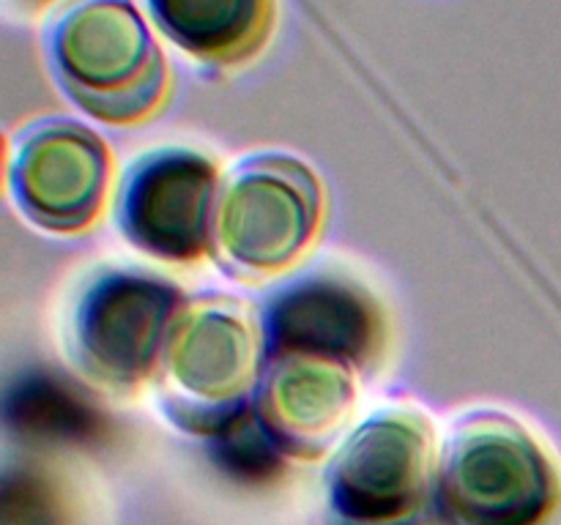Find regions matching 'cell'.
<instances>
[{
	"label": "cell",
	"mask_w": 561,
	"mask_h": 525,
	"mask_svg": "<svg viewBox=\"0 0 561 525\" xmlns=\"http://www.w3.org/2000/svg\"><path fill=\"white\" fill-rule=\"evenodd\" d=\"M44 55L60 91L99 120L135 124L168 96V60L131 0H69Z\"/></svg>",
	"instance_id": "6da1fadb"
},
{
	"label": "cell",
	"mask_w": 561,
	"mask_h": 525,
	"mask_svg": "<svg viewBox=\"0 0 561 525\" xmlns=\"http://www.w3.org/2000/svg\"><path fill=\"white\" fill-rule=\"evenodd\" d=\"M436 501L449 525H548L561 476L518 421L471 413L444 446Z\"/></svg>",
	"instance_id": "7a4b0ae2"
},
{
	"label": "cell",
	"mask_w": 561,
	"mask_h": 525,
	"mask_svg": "<svg viewBox=\"0 0 561 525\" xmlns=\"http://www.w3.org/2000/svg\"><path fill=\"white\" fill-rule=\"evenodd\" d=\"M321 224V189L305 164L257 153L219 191L214 241L241 273H272L310 246Z\"/></svg>",
	"instance_id": "3957f363"
},
{
	"label": "cell",
	"mask_w": 561,
	"mask_h": 525,
	"mask_svg": "<svg viewBox=\"0 0 561 525\" xmlns=\"http://www.w3.org/2000/svg\"><path fill=\"white\" fill-rule=\"evenodd\" d=\"M164 350L170 413L181 427L214 438L250 408L261 348L236 306L214 301L184 310Z\"/></svg>",
	"instance_id": "277c9868"
},
{
	"label": "cell",
	"mask_w": 561,
	"mask_h": 525,
	"mask_svg": "<svg viewBox=\"0 0 561 525\" xmlns=\"http://www.w3.org/2000/svg\"><path fill=\"white\" fill-rule=\"evenodd\" d=\"M433 441L414 413H378L329 465V503L343 525H414L427 501Z\"/></svg>",
	"instance_id": "5b68a950"
},
{
	"label": "cell",
	"mask_w": 561,
	"mask_h": 525,
	"mask_svg": "<svg viewBox=\"0 0 561 525\" xmlns=\"http://www.w3.org/2000/svg\"><path fill=\"white\" fill-rule=\"evenodd\" d=\"M170 282L115 271L93 282L75 315V355L82 370L110 386H135L157 366L181 315Z\"/></svg>",
	"instance_id": "8992f818"
},
{
	"label": "cell",
	"mask_w": 561,
	"mask_h": 525,
	"mask_svg": "<svg viewBox=\"0 0 561 525\" xmlns=\"http://www.w3.org/2000/svg\"><path fill=\"white\" fill-rule=\"evenodd\" d=\"M217 170L206 156L168 148L142 156L121 184L118 224L137 249L192 262L214 241Z\"/></svg>",
	"instance_id": "52a82bcc"
},
{
	"label": "cell",
	"mask_w": 561,
	"mask_h": 525,
	"mask_svg": "<svg viewBox=\"0 0 561 525\" xmlns=\"http://www.w3.org/2000/svg\"><path fill=\"white\" fill-rule=\"evenodd\" d=\"M107 148L85 126L47 118L22 129L9 159V186L31 222L58 233L82 230L107 197Z\"/></svg>",
	"instance_id": "ba28073f"
},
{
	"label": "cell",
	"mask_w": 561,
	"mask_h": 525,
	"mask_svg": "<svg viewBox=\"0 0 561 525\" xmlns=\"http://www.w3.org/2000/svg\"><path fill=\"white\" fill-rule=\"evenodd\" d=\"M261 326L268 355H310L356 366L376 353L381 323L376 304L356 284L312 277L279 290Z\"/></svg>",
	"instance_id": "9c48e42d"
},
{
	"label": "cell",
	"mask_w": 561,
	"mask_h": 525,
	"mask_svg": "<svg viewBox=\"0 0 561 525\" xmlns=\"http://www.w3.org/2000/svg\"><path fill=\"white\" fill-rule=\"evenodd\" d=\"M354 405V381L334 361L268 355L257 388V413L285 454L316 457Z\"/></svg>",
	"instance_id": "30bf717a"
},
{
	"label": "cell",
	"mask_w": 561,
	"mask_h": 525,
	"mask_svg": "<svg viewBox=\"0 0 561 525\" xmlns=\"http://www.w3.org/2000/svg\"><path fill=\"white\" fill-rule=\"evenodd\" d=\"M164 38L214 69L244 66L266 47L277 0H146Z\"/></svg>",
	"instance_id": "8fae6325"
},
{
	"label": "cell",
	"mask_w": 561,
	"mask_h": 525,
	"mask_svg": "<svg viewBox=\"0 0 561 525\" xmlns=\"http://www.w3.org/2000/svg\"><path fill=\"white\" fill-rule=\"evenodd\" d=\"M91 408L75 392L49 377H33L11 399V419L44 435H77L91 430Z\"/></svg>",
	"instance_id": "7c38bea8"
},
{
	"label": "cell",
	"mask_w": 561,
	"mask_h": 525,
	"mask_svg": "<svg viewBox=\"0 0 561 525\" xmlns=\"http://www.w3.org/2000/svg\"><path fill=\"white\" fill-rule=\"evenodd\" d=\"M3 525H60V520L49 492L36 479H20L3 490Z\"/></svg>",
	"instance_id": "4fadbf2b"
},
{
	"label": "cell",
	"mask_w": 561,
	"mask_h": 525,
	"mask_svg": "<svg viewBox=\"0 0 561 525\" xmlns=\"http://www.w3.org/2000/svg\"><path fill=\"white\" fill-rule=\"evenodd\" d=\"M33 3H49V0H33Z\"/></svg>",
	"instance_id": "5bb4252c"
}]
</instances>
